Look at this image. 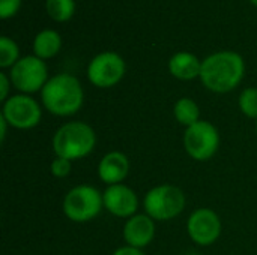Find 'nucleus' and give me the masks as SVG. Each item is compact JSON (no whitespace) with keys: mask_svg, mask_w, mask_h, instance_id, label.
<instances>
[{"mask_svg":"<svg viewBox=\"0 0 257 255\" xmlns=\"http://www.w3.org/2000/svg\"><path fill=\"white\" fill-rule=\"evenodd\" d=\"M245 74V62L236 51H218L202 62L200 80L215 93H227L239 86Z\"/></svg>","mask_w":257,"mask_h":255,"instance_id":"f257e3e1","label":"nucleus"},{"mask_svg":"<svg viewBox=\"0 0 257 255\" xmlns=\"http://www.w3.org/2000/svg\"><path fill=\"white\" fill-rule=\"evenodd\" d=\"M41 99L51 114L69 117L83 107L84 92L77 77L63 72L47 81L41 90Z\"/></svg>","mask_w":257,"mask_h":255,"instance_id":"f03ea898","label":"nucleus"},{"mask_svg":"<svg viewBox=\"0 0 257 255\" xmlns=\"http://www.w3.org/2000/svg\"><path fill=\"white\" fill-rule=\"evenodd\" d=\"M96 146V134L93 128L84 122L75 120L62 125L53 137V150L57 158L78 161L93 152Z\"/></svg>","mask_w":257,"mask_h":255,"instance_id":"7ed1b4c3","label":"nucleus"},{"mask_svg":"<svg viewBox=\"0 0 257 255\" xmlns=\"http://www.w3.org/2000/svg\"><path fill=\"white\" fill-rule=\"evenodd\" d=\"M184 192L173 185H160L149 189L143 200L145 213L154 221H172L185 209Z\"/></svg>","mask_w":257,"mask_h":255,"instance_id":"20e7f679","label":"nucleus"},{"mask_svg":"<svg viewBox=\"0 0 257 255\" xmlns=\"http://www.w3.org/2000/svg\"><path fill=\"white\" fill-rule=\"evenodd\" d=\"M104 207L102 194L90 186L80 185L72 188L63 198V213L72 222H89L95 219Z\"/></svg>","mask_w":257,"mask_h":255,"instance_id":"39448f33","label":"nucleus"},{"mask_svg":"<svg viewBox=\"0 0 257 255\" xmlns=\"http://www.w3.org/2000/svg\"><path fill=\"white\" fill-rule=\"evenodd\" d=\"M184 147L190 158L199 162L209 161L220 147L218 129L206 120L188 126L184 134Z\"/></svg>","mask_w":257,"mask_h":255,"instance_id":"423d86ee","label":"nucleus"},{"mask_svg":"<svg viewBox=\"0 0 257 255\" xmlns=\"http://www.w3.org/2000/svg\"><path fill=\"white\" fill-rule=\"evenodd\" d=\"M9 80L12 86L24 95L42 90L47 84L48 69L42 59L33 56L21 57L9 71Z\"/></svg>","mask_w":257,"mask_h":255,"instance_id":"0eeeda50","label":"nucleus"},{"mask_svg":"<svg viewBox=\"0 0 257 255\" xmlns=\"http://www.w3.org/2000/svg\"><path fill=\"white\" fill-rule=\"evenodd\" d=\"M2 116L9 126L15 129H32L42 117V110L36 99L30 95H14L9 96L2 107Z\"/></svg>","mask_w":257,"mask_h":255,"instance_id":"6e6552de","label":"nucleus"},{"mask_svg":"<svg viewBox=\"0 0 257 255\" xmlns=\"http://www.w3.org/2000/svg\"><path fill=\"white\" fill-rule=\"evenodd\" d=\"M125 71L126 65L120 54L114 51H104L95 56L89 63L87 78L93 86L108 89L116 86L123 78Z\"/></svg>","mask_w":257,"mask_h":255,"instance_id":"1a4fd4ad","label":"nucleus"},{"mask_svg":"<svg viewBox=\"0 0 257 255\" xmlns=\"http://www.w3.org/2000/svg\"><path fill=\"white\" fill-rule=\"evenodd\" d=\"M221 219L211 209L194 210L187 221V233L199 246H211L221 236Z\"/></svg>","mask_w":257,"mask_h":255,"instance_id":"9d476101","label":"nucleus"},{"mask_svg":"<svg viewBox=\"0 0 257 255\" xmlns=\"http://www.w3.org/2000/svg\"><path fill=\"white\" fill-rule=\"evenodd\" d=\"M104 209L117 218H131L136 215L139 207L137 194L126 185H111L102 192Z\"/></svg>","mask_w":257,"mask_h":255,"instance_id":"9b49d317","label":"nucleus"},{"mask_svg":"<svg viewBox=\"0 0 257 255\" xmlns=\"http://www.w3.org/2000/svg\"><path fill=\"white\" fill-rule=\"evenodd\" d=\"M155 237V221L145 215L131 216L123 227V239L131 248H146Z\"/></svg>","mask_w":257,"mask_h":255,"instance_id":"f8f14e48","label":"nucleus"},{"mask_svg":"<svg viewBox=\"0 0 257 255\" xmlns=\"http://www.w3.org/2000/svg\"><path fill=\"white\" fill-rule=\"evenodd\" d=\"M130 168H131V164H130V159L125 153L110 152V153L104 155L102 159L99 161L98 176L108 186L119 185L128 177Z\"/></svg>","mask_w":257,"mask_h":255,"instance_id":"ddd939ff","label":"nucleus"},{"mask_svg":"<svg viewBox=\"0 0 257 255\" xmlns=\"http://www.w3.org/2000/svg\"><path fill=\"white\" fill-rule=\"evenodd\" d=\"M169 71L175 78L182 80V81H188V80L200 77L202 62L193 53L181 51V53H176L170 57Z\"/></svg>","mask_w":257,"mask_h":255,"instance_id":"4468645a","label":"nucleus"},{"mask_svg":"<svg viewBox=\"0 0 257 255\" xmlns=\"http://www.w3.org/2000/svg\"><path fill=\"white\" fill-rule=\"evenodd\" d=\"M62 47V38L56 30L45 29L39 32L33 39V53L36 57L45 60L54 57Z\"/></svg>","mask_w":257,"mask_h":255,"instance_id":"2eb2a0df","label":"nucleus"},{"mask_svg":"<svg viewBox=\"0 0 257 255\" xmlns=\"http://www.w3.org/2000/svg\"><path fill=\"white\" fill-rule=\"evenodd\" d=\"M173 114H175L176 122L185 128H188V126H191L200 120V108L190 98L178 99L175 107H173Z\"/></svg>","mask_w":257,"mask_h":255,"instance_id":"dca6fc26","label":"nucleus"},{"mask_svg":"<svg viewBox=\"0 0 257 255\" xmlns=\"http://www.w3.org/2000/svg\"><path fill=\"white\" fill-rule=\"evenodd\" d=\"M47 14L59 23L68 21L75 11V2L74 0H47L45 2Z\"/></svg>","mask_w":257,"mask_h":255,"instance_id":"f3484780","label":"nucleus"},{"mask_svg":"<svg viewBox=\"0 0 257 255\" xmlns=\"http://www.w3.org/2000/svg\"><path fill=\"white\" fill-rule=\"evenodd\" d=\"M18 54L20 51H18L17 44L8 36H2L0 38V66L12 68L20 60Z\"/></svg>","mask_w":257,"mask_h":255,"instance_id":"a211bd4d","label":"nucleus"},{"mask_svg":"<svg viewBox=\"0 0 257 255\" xmlns=\"http://www.w3.org/2000/svg\"><path fill=\"white\" fill-rule=\"evenodd\" d=\"M239 108L241 111L250 117L257 119V89L256 87H248L245 89L241 96H239Z\"/></svg>","mask_w":257,"mask_h":255,"instance_id":"6ab92c4d","label":"nucleus"},{"mask_svg":"<svg viewBox=\"0 0 257 255\" xmlns=\"http://www.w3.org/2000/svg\"><path fill=\"white\" fill-rule=\"evenodd\" d=\"M71 168H72V161L65 159V158H57V156H56V159H53V162L50 165L51 174L57 179H63V177L69 176Z\"/></svg>","mask_w":257,"mask_h":255,"instance_id":"aec40b11","label":"nucleus"},{"mask_svg":"<svg viewBox=\"0 0 257 255\" xmlns=\"http://www.w3.org/2000/svg\"><path fill=\"white\" fill-rule=\"evenodd\" d=\"M21 0H0V15L2 18L12 17L20 9Z\"/></svg>","mask_w":257,"mask_h":255,"instance_id":"412c9836","label":"nucleus"},{"mask_svg":"<svg viewBox=\"0 0 257 255\" xmlns=\"http://www.w3.org/2000/svg\"><path fill=\"white\" fill-rule=\"evenodd\" d=\"M9 84H12L11 80H9V77H6L5 72H2V74H0V99H2L3 102L8 99Z\"/></svg>","mask_w":257,"mask_h":255,"instance_id":"4be33fe9","label":"nucleus"},{"mask_svg":"<svg viewBox=\"0 0 257 255\" xmlns=\"http://www.w3.org/2000/svg\"><path fill=\"white\" fill-rule=\"evenodd\" d=\"M113 255H145L142 252V249H137V248H131V246H123V248H119L116 249Z\"/></svg>","mask_w":257,"mask_h":255,"instance_id":"5701e85b","label":"nucleus"},{"mask_svg":"<svg viewBox=\"0 0 257 255\" xmlns=\"http://www.w3.org/2000/svg\"><path fill=\"white\" fill-rule=\"evenodd\" d=\"M0 126H2V134H0V138L2 141H5V137H6V126H8V122L3 119V116H0Z\"/></svg>","mask_w":257,"mask_h":255,"instance_id":"b1692460","label":"nucleus"},{"mask_svg":"<svg viewBox=\"0 0 257 255\" xmlns=\"http://www.w3.org/2000/svg\"><path fill=\"white\" fill-rule=\"evenodd\" d=\"M250 2H251L253 5H256V6H257V0H250Z\"/></svg>","mask_w":257,"mask_h":255,"instance_id":"393cba45","label":"nucleus"},{"mask_svg":"<svg viewBox=\"0 0 257 255\" xmlns=\"http://www.w3.org/2000/svg\"><path fill=\"white\" fill-rule=\"evenodd\" d=\"M185 255H200V254H194V252H188V254H185Z\"/></svg>","mask_w":257,"mask_h":255,"instance_id":"a878e982","label":"nucleus"},{"mask_svg":"<svg viewBox=\"0 0 257 255\" xmlns=\"http://www.w3.org/2000/svg\"><path fill=\"white\" fill-rule=\"evenodd\" d=\"M256 132H257V122H256Z\"/></svg>","mask_w":257,"mask_h":255,"instance_id":"bb28decb","label":"nucleus"}]
</instances>
